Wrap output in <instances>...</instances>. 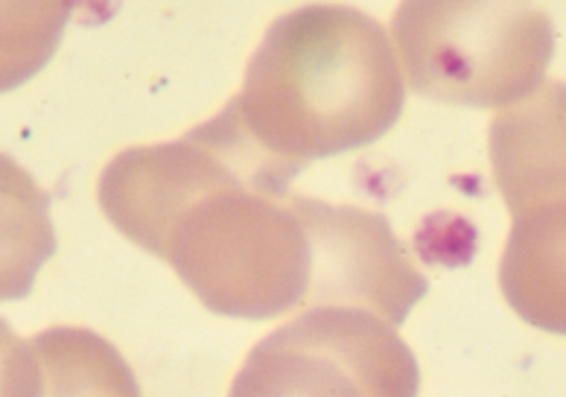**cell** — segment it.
<instances>
[{
  "label": "cell",
  "instance_id": "6da1fadb",
  "mask_svg": "<svg viewBox=\"0 0 566 397\" xmlns=\"http://www.w3.org/2000/svg\"><path fill=\"white\" fill-rule=\"evenodd\" d=\"M403 103V65L386 27L354 7L316 3L269 27L228 108L245 138L295 179L310 161L382 138Z\"/></svg>",
  "mask_w": 566,
  "mask_h": 397
},
{
  "label": "cell",
  "instance_id": "7a4b0ae2",
  "mask_svg": "<svg viewBox=\"0 0 566 397\" xmlns=\"http://www.w3.org/2000/svg\"><path fill=\"white\" fill-rule=\"evenodd\" d=\"M208 126L226 146L228 167L176 213L155 258L217 316L263 322L304 310L313 243L292 181L249 144L226 108Z\"/></svg>",
  "mask_w": 566,
  "mask_h": 397
},
{
  "label": "cell",
  "instance_id": "3957f363",
  "mask_svg": "<svg viewBox=\"0 0 566 397\" xmlns=\"http://www.w3.org/2000/svg\"><path fill=\"white\" fill-rule=\"evenodd\" d=\"M389 33L409 88L496 112L541 88L555 50L549 15L532 3L412 0L397 7Z\"/></svg>",
  "mask_w": 566,
  "mask_h": 397
},
{
  "label": "cell",
  "instance_id": "277c9868",
  "mask_svg": "<svg viewBox=\"0 0 566 397\" xmlns=\"http://www.w3.org/2000/svg\"><path fill=\"white\" fill-rule=\"evenodd\" d=\"M412 348L386 318L310 307L260 339L228 397H418Z\"/></svg>",
  "mask_w": 566,
  "mask_h": 397
},
{
  "label": "cell",
  "instance_id": "5b68a950",
  "mask_svg": "<svg viewBox=\"0 0 566 397\" xmlns=\"http://www.w3.org/2000/svg\"><path fill=\"white\" fill-rule=\"evenodd\" d=\"M313 243V284L304 310L354 307L403 325L429 284L380 213L295 194Z\"/></svg>",
  "mask_w": 566,
  "mask_h": 397
},
{
  "label": "cell",
  "instance_id": "8992f818",
  "mask_svg": "<svg viewBox=\"0 0 566 397\" xmlns=\"http://www.w3.org/2000/svg\"><path fill=\"white\" fill-rule=\"evenodd\" d=\"M488 155L511 219L566 199V85L541 88L491 121Z\"/></svg>",
  "mask_w": 566,
  "mask_h": 397
},
{
  "label": "cell",
  "instance_id": "52a82bcc",
  "mask_svg": "<svg viewBox=\"0 0 566 397\" xmlns=\"http://www.w3.org/2000/svg\"><path fill=\"white\" fill-rule=\"evenodd\" d=\"M3 397H140L129 363L85 327H50L7 342Z\"/></svg>",
  "mask_w": 566,
  "mask_h": 397
},
{
  "label": "cell",
  "instance_id": "ba28073f",
  "mask_svg": "<svg viewBox=\"0 0 566 397\" xmlns=\"http://www.w3.org/2000/svg\"><path fill=\"white\" fill-rule=\"evenodd\" d=\"M500 290L523 322L566 336V199L514 217Z\"/></svg>",
  "mask_w": 566,
  "mask_h": 397
}]
</instances>
